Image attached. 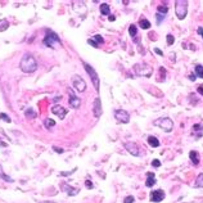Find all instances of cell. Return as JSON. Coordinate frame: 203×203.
Here are the masks:
<instances>
[{
  "instance_id": "cell-7",
  "label": "cell",
  "mask_w": 203,
  "mask_h": 203,
  "mask_svg": "<svg viewBox=\"0 0 203 203\" xmlns=\"http://www.w3.org/2000/svg\"><path fill=\"white\" fill-rule=\"evenodd\" d=\"M72 85H73V87L80 93L86 90V82L84 81V78L80 77V76H77V75H75L72 77Z\"/></svg>"
},
{
  "instance_id": "cell-1",
  "label": "cell",
  "mask_w": 203,
  "mask_h": 203,
  "mask_svg": "<svg viewBox=\"0 0 203 203\" xmlns=\"http://www.w3.org/2000/svg\"><path fill=\"white\" fill-rule=\"evenodd\" d=\"M20 68L24 73H34L37 70V62L35 57L31 54H24L20 62Z\"/></svg>"
},
{
  "instance_id": "cell-26",
  "label": "cell",
  "mask_w": 203,
  "mask_h": 203,
  "mask_svg": "<svg viewBox=\"0 0 203 203\" xmlns=\"http://www.w3.org/2000/svg\"><path fill=\"white\" fill-rule=\"evenodd\" d=\"M129 34H130L131 36H136V34H138V28H136L135 24H131V26L129 27Z\"/></svg>"
},
{
  "instance_id": "cell-30",
  "label": "cell",
  "mask_w": 203,
  "mask_h": 203,
  "mask_svg": "<svg viewBox=\"0 0 203 203\" xmlns=\"http://www.w3.org/2000/svg\"><path fill=\"white\" fill-rule=\"evenodd\" d=\"M0 120H3V121H5V122H10L9 116H7L5 113H0Z\"/></svg>"
},
{
  "instance_id": "cell-35",
  "label": "cell",
  "mask_w": 203,
  "mask_h": 203,
  "mask_svg": "<svg viewBox=\"0 0 203 203\" xmlns=\"http://www.w3.org/2000/svg\"><path fill=\"white\" fill-rule=\"evenodd\" d=\"M53 150H55V152H57V153H59V154H62V153L64 152V150H63L62 148H58V147H55V145L53 147Z\"/></svg>"
},
{
  "instance_id": "cell-42",
  "label": "cell",
  "mask_w": 203,
  "mask_h": 203,
  "mask_svg": "<svg viewBox=\"0 0 203 203\" xmlns=\"http://www.w3.org/2000/svg\"><path fill=\"white\" fill-rule=\"evenodd\" d=\"M108 20L111 21V22H113L114 20H116V18H114V16H109V18H108Z\"/></svg>"
},
{
  "instance_id": "cell-4",
  "label": "cell",
  "mask_w": 203,
  "mask_h": 203,
  "mask_svg": "<svg viewBox=\"0 0 203 203\" xmlns=\"http://www.w3.org/2000/svg\"><path fill=\"white\" fill-rule=\"evenodd\" d=\"M44 44L46 46H50V48H54V44H61V39L58 37V35L54 34L53 31H46V35L44 37Z\"/></svg>"
},
{
  "instance_id": "cell-28",
  "label": "cell",
  "mask_w": 203,
  "mask_h": 203,
  "mask_svg": "<svg viewBox=\"0 0 203 203\" xmlns=\"http://www.w3.org/2000/svg\"><path fill=\"white\" fill-rule=\"evenodd\" d=\"M91 40H93V41H95V43H97L98 45H99V44H103V43H104L103 36H102V35H95L94 37H91Z\"/></svg>"
},
{
  "instance_id": "cell-25",
  "label": "cell",
  "mask_w": 203,
  "mask_h": 203,
  "mask_svg": "<svg viewBox=\"0 0 203 203\" xmlns=\"http://www.w3.org/2000/svg\"><path fill=\"white\" fill-rule=\"evenodd\" d=\"M157 10L160 14H166V13L168 12V7H167V5H160V7L157 8Z\"/></svg>"
},
{
  "instance_id": "cell-32",
  "label": "cell",
  "mask_w": 203,
  "mask_h": 203,
  "mask_svg": "<svg viewBox=\"0 0 203 203\" xmlns=\"http://www.w3.org/2000/svg\"><path fill=\"white\" fill-rule=\"evenodd\" d=\"M156 18H157V24H161V22L163 21V16L160 14V13H157V14H156Z\"/></svg>"
},
{
  "instance_id": "cell-45",
  "label": "cell",
  "mask_w": 203,
  "mask_h": 203,
  "mask_svg": "<svg viewBox=\"0 0 203 203\" xmlns=\"http://www.w3.org/2000/svg\"><path fill=\"white\" fill-rule=\"evenodd\" d=\"M0 171H1V166H0Z\"/></svg>"
},
{
  "instance_id": "cell-24",
  "label": "cell",
  "mask_w": 203,
  "mask_h": 203,
  "mask_svg": "<svg viewBox=\"0 0 203 203\" xmlns=\"http://www.w3.org/2000/svg\"><path fill=\"white\" fill-rule=\"evenodd\" d=\"M196 186L197 188H203V174H199L196 180Z\"/></svg>"
},
{
  "instance_id": "cell-31",
  "label": "cell",
  "mask_w": 203,
  "mask_h": 203,
  "mask_svg": "<svg viewBox=\"0 0 203 203\" xmlns=\"http://www.w3.org/2000/svg\"><path fill=\"white\" fill-rule=\"evenodd\" d=\"M174 41H175V39H174V36H172V35H167V44H168V45H172V44H174Z\"/></svg>"
},
{
  "instance_id": "cell-19",
  "label": "cell",
  "mask_w": 203,
  "mask_h": 203,
  "mask_svg": "<svg viewBox=\"0 0 203 203\" xmlns=\"http://www.w3.org/2000/svg\"><path fill=\"white\" fill-rule=\"evenodd\" d=\"M139 26H140L143 30H148V28H150V22L148 20H145V18H141V20L139 21Z\"/></svg>"
},
{
  "instance_id": "cell-14",
  "label": "cell",
  "mask_w": 203,
  "mask_h": 203,
  "mask_svg": "<svg viewBox=\"0 0 203 203\" xmlns=\"http://www.w3.org/2000/svg\"><path fill=\"white\" fill-rule=\"evenodd\" d=\"M51 112H53L54 114H57L58 117H61V118L63 120L66 117V114H67V111H66L63 107L61 106H54L53 108H51Z\"/></svg>"
},
{
  "instance_id": "cell-43",
  "label": "cell",
  "mask_w": 203,
  "mask_h": 203,
  "mask_svg": "<svg viewBox=\"0 0 203 203\" xmlns=\"http://www.w3.org/2000/svg\"><path fill=\"white\" fill-rule=\"evenodd\" d=\"M59 99H61V98H59V97H57L55 99H54V102H55V103H58V102H59Z\"/></svg>"
},
{
  "instance_id": "cell-6",
  "label": "cell",
  "mask_w": 203,
  "mask_h": 203,
  "mask_svg": "<svg viewBox=\"0 0 203 203\" xmlns=\"http://www.w3.org/2000/svg\"><path fill=\"white\" fill-rule=\"evenodd\" d=\"M134 71H135L136 75L139 76H145V77H149L152 75V68L149 67L145 63H139V64L134 66Z\"/></svg>"
},
{
  "instance_id": "cell-18",
  "label": "cell",
  "mask_w": 203,
  "mask_h": 203,
  "mask_svg": "<svg viewBox=\"0 0 203 203\" xmlns=\"http://www.w3.org/2000/svg\"><path fill=\"white\" fill-rule=\"evenodd\" d=\"M100 13L103 16H109V13H111V9H109V5L106 4V3H103V4L100 5Z\"/></svg>"
},
{
  "instance_id": "cell-41",
  "label": "cell",
  "mask_w": 203,
  "mask_h": 203,
  "mask_svg": "<svg viewBox=\"0 0 203 203\" xmlns=\"http://www.w3.org/2000/svg\"><path fill=\"white\" fill-rule=\"evenodd\" d=\"M154 50H156V53H157V54H160V55H162V54H163L162 51H161V50H160V49H158V48H156Z\"/></svg>"
},
{
  "instance_id": "cell-23",
  "label": "cell",
  "mask_w": 203,
  "mask_h": 203,
  "mask_svg": "<svg viewBox=\"0 0 203 203\" xmlns=\"http://www.w3.org/2000/svg\"><path fill=\"white\" fill-rule=\"evenodd\" d=\"M196 75L198 76V77L203 78V66H201V64L196 66Z\"/></svg>"
},
{
  "instance_id": "cell-3",
  "label": "cell",
  "mask_w": 203,
  "mask_h": 203,
  "mask_svg": "<svg viewBox=\"0 0 203 203\" xmlns=\"http://www.w3.org/2000/svg\"><path fill=\"white\" fill-rule=\"evenodd\" d=\"M154 126L163 129L166 133H171L174 129V121H171V118L168 117H163V118H158L157 121H154Z\"/></svg>"
},
{
  "instance_id": "cell-16",
  "label": "cell",
  "mask_w": 203,
  "mask_h": 203,
  "mask_svg": "<svg viewBox=\"0 0 203 203\" xmlns=\"http://www.w3.org/2000/svg\"><path fill=\"white\" fill-rule=\"evenodd\" d=\"M189 158H190L191 162H193L194 164L199 163V154H198V152H196V150H191V152L189 153Z\"/></svg>"
},
{
  "instance_id": "cell-44",
  "label": "cell",
  "mask_w": 203,
  "mask_h": 203,
  "mask_svg": "<svg viewBox=\"0 0 203 203\" xmlns=\"http://www.w3.org/2000/svg\"><path fill=\"white\" fill-rule=\"evenodd\" d=\"M41 203H55V202H41Z\"/></svg>"
},
{
  "instance_id": "cell-37",
  "label": "cell",
  "mask_w": 203,
  "mask_h": 203,
  "mask_svg": "<svg viewBox=\"0 0 203 203\" xmlns=\"http://www.w3.org/2000/svg\"><path fill=\"white\" fill-rule=\"evenodd\" d=\"M152 164H153V166H154V167H160V166H161V162H160V161H158V160H153Z\"/></svg>"
},
{
  "instance_id": "cell-22",
  "label": "cell",
  "mask_w": 203,
  "mask_h": 203,
  "mask_svg": "<svg viewBox=\"0 0 203 203\" xmlns=\"http://www.w3.org/2000/svg\"><path fill=\"white\" fill-rule=\"evenodd\" d=\"M44 125H45L46 129H50V127H54L55 126V121L51 118H46L45 121H44Z\"/></svg>"
},
{
  "instance_id": "cell-29",
  "label": "cell",
  "mask_w": 203,
  "mask_h": 203,
  "mask_svg": "<svg viewBox=\"0 0 203 203\" xmlns=\"http://www.w3.org/2000/svg\"><path fill=\"white\" fill-rule=\"evenodd\" d=\"M135 202V198L133 196H127L125 199H123V203H134Z\"/></svg>"
},
{
  "instance_id": "cell-20",
  "label": "cell",
  "mask_w": 203,
  "mask_h": 203,
  "mask_svg": "<svg viewBox=\"0 0 203 203\" xmlns=\"http://www.w3.org/2000/svg\"><path fill=\"white\" fill-rule=\"evenodd\" d=\"M9 27V22H8L7 18H1L0 20V32L5 31V30Z\"/></svg>"
},
{
  "instance_id": "cell-38",
  "label": "cell",
  "mask_w": 203,
  "mask_h": 203,
  "mask_svg": "<svg viewBox=\"0 0 203 203\" xmlns=\"http://www.w3.org/2000/svg\"><path fill=\"white\" fill-rule=\"evenodd\" d=\"M71 174H72V172H68V171H63V172H61V176H70Z\"/></svg>"
},
{
  "instance_id": "cell-5",
  "label": "cell",
  "mask_w": 203,
  "mask_h": 203,
  "mask_svg": "<svg viewBox=\"0 0 203 203\" xmlns=\"http://www.w3.org/2000/svg\"><path fill=\"white\" fill-rule=\"evenodd\" d=\"M84 67H85V70H86L87 75L91 77V81H93V84H94L95 90L99 91V76H98V73L95 72L94 68H93L90 64H87V63H84Z\"/></svg>"
},
{
  "instance_id": "cell-40",
  "label": "cell",
  "mask_w": 203,
  "mask_h": 203,
  "mask_svg": "<svg viewBox=\"0 0 203 203\" xmlns=\"http://www.w3.org/2000/svg\"><path fill=\"white\" fill-rule=\"evenodd\" d=\"M198 34L202 35V37H203V27H199V28H198Z\"/></svg>"
},
{
  "instance_id": "cell-33",
  "label": "cell",
  "mask_w": 203,
  "mask_h": 203,
  "mask_svg": "<svg viewBox=\"0 0 203 203\" xmlns=\"http://www.w3.org/2000/svg\"><path fill=\"white\" fill-rule=\"evenodd\" d=\"M0 177H3V179H4V180H7V181H10V183L13 181V179H10L9 176H7V175H4V174H3V172H0Z\"/></svg>"
},
{
  "instance_id": "cell-15",
  "label": "cell",
  "mask_w": 203,
  "mask_h": 203,
  "mask_svg": "<svg viewBox=\"0 0 203 203\" xmlns=\"http://www.w3.org/2000/svg\"><path fill=\"white\" fill-rule=\"evenodd\" d=\"M154 184H156L154 172H147V181H145V185H147L148 188H152Z\"/></svg>"
},
{
  "instance_id": "cell-8",
  "label": "cell",
  "mask_w": 203,
  "mask_h": 203,
  "mask_svg": "<svg viewBox=\"0 0 203 203\" xmlns=\"http://www.w3.org/2000/svg\"><path fill=\"white\" fill-rule=\"evenodd\" d=\"M114 118L118 122L129 123V121H130V114L126 111H123V109H116V111H114Z\"/></svg>"
},
{
  "instance_id": "cell-21",
  "label": "cell",
  "mask_w": 203,
  "mask_h": 203,
  "mask_svg": "<svg viewBox=\"0 0 203 203\" xmlns=\"http://www.w3.org/2000/svg\"><path fill=\"white\" fill-rule=\"evenodd\" d=\"M199 131V136L203 135V123L201 125H194L193 126V134H197Z\"/></svg>"
},
{
  "instance_id": "cell-34",
  "label": "cell",
  "mask_w": 203,
  "mask_h": 203,
  "mask_svg": "<svg viewBox=\"0 0 203 203\" xmlns=\"http://www.w3.org/2000/svg\"><path fill=\"white\" fill-rule=\"evenodd\" d=\"M85 185H86L87 189H93V188H94V185H93V183L90 181V180H86V181H85Z\"/></svg>"
},
{
  "instance_id": "cell-2",
  "label": "cell",
  "mask_w": 203,
  "mask_h": 203,
  "mask_svg": "<svg viewBox=\"0 0 203 203\" xmlns=\"http://www.w3.org/2000/svg\"><path fill=\"white\" fill-rule=\"evenodd\" d=\"M175 13L179 20H184L188 14V1H183V0H177L175 3Z\"/></svg>"
},
{
  "instance_id": "cell-13",
  "label": "cell",
  "mask_w": 203,
  "mask_h": 203,
  "mask_svg": "<svg viewBox=\"0 0 203 203\" xmlns=\"http://www.w3.org/2000/svg\"><path fill=\"white\" fill-rule=\"evenodd\" d=\"M61 189H62V190H64V191H67L68 196H76V194L80 191V189H78V188H73V186H70L68 184H66V183L61 185Z\"/></svg>"
},
{
  "instance_id": "cell-11",
  "label": "cell",
  "mask_w": 203,
  "mask_h": 203,
  "mask_svg": "<svg viewBox=\"0 0 203 203\" xmlns=\"http://www.w3.org/2000/svg\"><path fill=\"white\" fill-rule=\"evenodd\" d=\"M102 103H100V99L99 98H97V99L94 100V107H93V113H94V116L97 117V118H99L102 116Z\"/></svg>"
},
{
  "instance_id": "cell-17",
  "label": "cell",
  "mask_w": 203,
  "mask_h": 203,
  "mask_svg": "<svg viewBox=\"0 0 203 203\" xmlns=\"http://www.w3.org/2000/svg\"><path fill=\"white\" fill-rule=\"evenodd\" d=\"M148 144L153 148H157V147H160L161 143L158 141V139L156 138V136H149V138H148Z\"/></svg>"
},
{
  "instance_id": "cell-27",
  "label": "cell",
  "mask_w": 203,
  "mask_h": 203,
  "mask_svg": "<svg viewBox=\"0 0 203 203\" xmlns=\"http://www.w3.org/2000/svg\"><path fill=\"white\" fill-rule=\"evenodd\" d=\"M24 114H26V117L27 118H35V117H36V113H35L34 112V109H27L26 112H24Z\"/></svg>"
},
{
  "instance_id": "cell-9",
  "label": "cell",
  "mask_w": 203,
  "mask_h": 203,
  "mask_svg": "<svg viewBox=\"0 0 203 203\" xmlns=\"http://www.w3.org/2000/svg\"><path fill=\"white\" fill-rule=\"evenodd\" d=\"M163 198H164V191L161 190V189L154 190V191H152V193H150V201H152V202L158 203V202L163 201Z\"/></svg>"
},
{
  "instance_id": "cell-10",
  "label": "cell",
  "mask_w": 203,
  "mask_h": 203,
  "mask_svg": "<svg viewBox=\"0 0 203 203\" xmlns=\"http://www.w3.org/2000/svg\"><path fill=\"white\" fill-rule=\"evenodd\" d=\"M125 148L127 149V152L130 153V154H133V156H140V153H139V149H138V147H136L135 143H133V141L125 143Z\"/></svg>"
},
{
  "instance_id": "cell-39",
  "label": "cell",
  "mask_w": 203,
  "mask_h": 203,
  "mask_svg": "<svg viewBox=\"0 0 203 203\" xmlns=\"http://www.w3.org/2000/svg\"><path fill=\"white\" fill-rule=\"evenodd\" d=\"M197 90H198V93H199V94H202V95H203V85H199V86H198V89H197Z\"/></svg>"
},
{
  "instance_id": "cell-12",
  "label": "cell",
  "mask_w": 203,
  "mask_h": 203,
  "mask_svg": "<svg viewBox=\"0 0 203 203\" xmlns=\"http://www.w3.org/2000/svg\"><path fill=\"white\" fill-rule=\"evenodd\" d=\"M68 102H70L71 108H78V107L81 106V99L76 97L72 91H70V100Z\"/></svg>"
},
{
  "instance_id": "cell-36",
  "label": "cell",
  "mask_w": 203,
  "mask_h": 203,
  "mask_svg": "<svg viewBox=\"0 0 203 203\" xmlns=\"http://www.w3.org/2000/svg\"><path fill=\"white\" fill-rule=\"evenodd\" d=\"M87 43H89V44H90V45H91V46H94V48H98V46H99V45H98L97 43H95V41H93L91 39H89V40H87Z\"/></svg>"
}]
</instances>
